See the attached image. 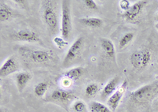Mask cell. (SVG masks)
<instances>
[{"instance_id":"obj_1","label":"cell","mask_w":158,"mask_h":112,"mask_svg":"<svg viewBox=\"0 0 158 112\" xmlns=\"http://www.w3.org/2000/svg\"><path fill=\"white\" fill-rule=\"evenodd\" d=\"M41 10L42 18L45 25L52 34H56L59 28V18L56 2L52 0L43 1Z\"/></svg>"},{"instance_id":"obj_2","label":"cell","mask_w":158,"mask_h":112,"mask_svg":"<svg viewBox=\"0 0 158 112\" xmlns=\"http://www.w3.org/2000/svg\"><path fill=\"white\" fill-rule=\"evenodd\" d=\"M158 93V82L139 88L131 93V98L137 103H144L153 99Z\"/></svg>"},{"instance_id":"obj_3","label":"cell","mask_w":158,"mask_h":112,"mask_svg":"<svg viewBox=\"0 0 158 112\" xmlns=\"http://www.w3.org/2000/svg\"><path fill=\"white\" fill-rule=\"evenodd\" d=\"M61 10V35L65 40H68L72 32L70 2L67 0L62 1Z\"/></svg>"},{"instance_id":"obj_4","label":"cell","mask_w":158,"mask_h":112,"mask_svg":"<svg viewBox=\"0 0 158 112\" xmlns=\"http://www.w3.org/2000/svg\"><path fill=\"white\" fill-rule=\"evenodd\" d=\"M152 60V53L149 49L144 48L133 52L131 56V62L135 69L141 70L149 66Z\"/></svg>"},{"instance_id":"obj_5","label":"cell","mask_w":158,"mask_h":112,"mask_svg":"<svg viewBox=\"0 0 158 112\" xmlns=\"http://www.w3.org/2000/svg\"><path fill=\"white\" fill-rule=\"evenodd\" d=\"M148 1H138L135 3L132 4L131 7L126 12H123L122 17L123 19L128 22H133L139 17V15L142 13V10L147 5Z\"/></svg>"},{"instance_id":"obj_6","label":"cell","mask_w":158,"mask_h":112,"mask_svg":"<svg viewBox=\"0 0 158 112\" xmlns=\"http://www.w3.org/2000/svg\"><path fill=\"white\" fill-rule=\"evenodd\" d=\"M11 39L15 41L28 42V43H40L41 41L37 33L29 29H23L13 33Z\"/></svg>"},{"instance_id":"obj_7","label":"cell","mask_w":158,"mask_h":112,"mask_svg":"<svg viewBox=\"0 0 158 112\" xmlns=\"http://www.w3.org/2000/svg\"><path fill=\"white\" fill-rule=\"evenodd\" d=\"M127 82L125 81L120 86H118L117 90L114 92L113 94L109 96L108 101H107V104H108V107L111 109L112 111H115L118 107V104L120 103L121 99H122L124 93L126 92L127 88Z\"/></svg>"},{"instance_id":"obj_8","label":"cell","mask_w":158,"mask_h":112,"mask_svg":"<svg viewBox=\"0 0 158 112\" xmlns=\"http://www.w3.org/2000/svg\"><path fill=\"white\" fill-rule=\"evenodd\" d=\"M83 37H78L67 51V54L65 56L63 60V66H67L70 62L74 61L77 55L79 54L80 51H81L83 46Z\"/></svg>"},{"instance_id":"obj_9","label":"cell","mask_w":158,"mask_h":112,"mask_svg":"<svg viewBox=\"0 0 158 112\" xmlns=\"http://www.w3.org/2000/svg\"><path fill=\"white\" fill-rule=\"evenodd\" d=\"M18 66L17 60L14 57H10L5 60L3 64L0 67V76L1 78H5L18 71Z\"/></svg>"},{"instance_id":"obj_10","label":"cell","mask_w":158,"mask_h":112,"mask_svg":"<svg viewBox=\"0 0 158 112\" xmlns=\"http://www.w3.org/2000/svg\"><path fill=\"white\" fill-rule=\"evenodd\" d=\"M73 98H74V95L71 92L62 90V89H57V90L53 91L50 96L51 100L61 102V103L70 101Z\"/></svg>"},{"instance_id":"obj_11","label":"cell","mask_w":158,"mask_h":112,"mask_svg":"<svg viewBox=\"0 0 158 112\" xmlns=\"http://www.w3.org/2000/svg\"><path fill=\"white\" fill-rule=\"evenodd\" d=\"M52 57V53L45 50H37L32 51L30 54V58L37 63H43L51 60Z\"/></svg>"},{"instance_id":"obj_12","label":"cell","mask_w":158,"mask_h":112,"mask_svg":"<svg viewBox=\"0 0 158 112\" xmlns=\"http://www.w3.org/2000/svg\"><path fill=\"white\" fill-rule=\"evenodd\" d=\"M118 82H119L118 77H115L110 82H108L106 84V85L104 86V89H103L102 93H101V97L106 98L108 97V96H111L118 89L117 87H118Z\"/></svg>"},{"instance_id":"obj_13","label":"cell","mask_w":158,"mask_h":112,"mask_svg":"<svg viewBox=\"0 0 158 112\" xmlns=\"http://www.w3.org/2000/svg\"><path fill=\"white\" fill-rule=\"evenodd\" d=\"M101 46L104 52L105 53L108 58H115V49L114 43L111 40L107 38L101 39Z\"/></svg>"},{"instance_id":"obj_14","label":"cell","mask_w":158,"mask_h":112,"mask_svg":"<svg viewBox=\"0 0 158 112\" xmlns=\"http://www.w3.org/2000/svg\"><path fill=\"white\" fill-rule=\"evenodd\" d=\"M31 78L32 77H31L30 74L28 72H20L17 74L15 79H16L17 87H18V91L20 92H22L25 89L27 84L31 80Z\"/></svg>"},{"instance_id":"obj_15","label":"cell","mask_w":158,"mask_h":112,"mask_svg":"<svg viewBox=\"0 0 158 112\" xmlns=\"http://www.w3.org/2000/svg\"><path fill=\"white\" fill-rule=\"evenodd\" d=\"M0 3V22H7L11 18H13L14 11L6 2L1 1Z\"/></svg>"},{"instance_id":"obj_16","label":"cell","mask_w":158,"mask_h":112,"mask_svg":"<svg viewBox=\"0 0 158 112\" xmlns=\"http://www.w3.org/2000/svg\"><path fill=\"white\" fill-rule=\"evenodd\" d=\"M79 22L84 26L94 29L101 27L103 25V21L99 18H82L79 19Z\"/></svg>"},{"instance_id":"obj_17","label":"cell","mask_w":158,"mask_h":112,"mask_svg":"<svg viewBox=\"0 0 158 112\" xmlns=\"http://www.w3.org/2000/svg\"><path fill=\"white\" fill-rule=\"evenodd\" d=\"M84 70L81 67H75V68H72L69 70L66 73H64V77L66 78L72 80V81H76L81 78V75L83 74Z\"/></svg>"},{"instance_id":"obj_18","label":"cell","mask_w":158,"mask_h":112,"mask_svg":"<svg viewBox=\"0 0 158 112\" xmlns=\"http://www.w3.org/2000/svg\"><path fill=\"white\" fill-rule=\"evenodd\" d=\"M89 108L91 112H113L109 107H107L106 105L97 101L91 102Z\"/></svg>"},{"instance_id":"obj_19","label":"cell","mask_w":158,"mask_h":112,"mask_svg":"<svg viewBox=\"0 0 158 112\" xmlns=\"http://www.w3.org/2000/svg\"><path fill=\"white\" fill-rule=\"evenodd\" d=\"M48 89V85L47 82H40L35 86L34 93L36 97H43Z\"/></svg>"},{"instance_id":"obj_20","label":"cell","mask_w":158,"mask_h":112,"mask_svg":"<svg viewBox=\"0 0 158 112\" xmlns=\"http://www.w3.org/2000/svg\"><path fill=\"white\" fill-rule=\"evenodd\" d=\"M134 34L133 33H125L123 36H122V38L119 40V43H118V47L120 49H123L127 47V46L132 41L134 38Z\"/></svg>"},{"instance_id":"obj_21","label":"cell","mask_w":158,"mask_h":112,"mask_svg":"<svg viewBox=\"0 0 158 112\" xmlns=\"http://www.w3.org/2000/svg\"><path fill=\"white\" fill-rule=\"evenodd\" d=\"M85 95L89 97H93L99 92V85L96 83L89 84L85 88Z\"/></svg>"},{"instance_id":"obj_22","label":"cell","mask_w":158,"mask_h":112,"mask_svg":"<svg viewBox=\"0 0 158 112\" xmlns=\"http://www.w3.org/2000/svg\"><path fill=\"white\" fill-rule=\"evenodd\" d=\"M73 110L74 112H88L86 104L82 100H76L73 103Z\"/></svg>"},{"instance_id":"obj_23","label":"cell","mask_w":158,"mask_h":112,"mask_svg":"<svg viewBox=\"0 0 158 112\" xmlns=\"http://www.w3.org/2000/svg\"><path fill=\"white\" fill-rule=\"evenodd\" d=\"M53 43L59 49H63V47H66L68 44V42H67V40H65V39L61 36H56L53 39Z\"/></svg>"},{"instance_id":"obj_24","label":"cell","mask_w":158,"mask_h":112,"mask_svg":"<svg viewBox=\"0 0 158 112\" xmlns=\"http://www.w3.org/2000/svg\"><path fill=\"white\" fill-rule=\"evenodd\" d=\"M83 2L88 9L91 10H98V6L94 0H85Z\"/></svg>"},{"instance_id":"obj_25","label":"cell","mask_w":158,"mask_h":112,"mask_svg":"<svg viewBox=\"0 0 158 112\" xmlns=\"http://www.w3.org/2000/svg\"><path fill=\"white\" fill-rule=\"evenodd\" d=\"M118 6H119V8L122 10L123 12H126L127 10L130 9L131 7V2L128 1V0H120L118 2Z\"/></svg>"},{"instance_id":"obj_26","label":"cell","mask_w":158,"mask_h":112,"mask_svg":"<svg viewBox=\"0 0 158 112\" xmlns=\"http://www.w3.org/2000/svg\"><path fill=\"white\" fill-rule=\"evenodd\" d=\"M15 2L19 5L20 6H22V7H25L26 4L28 3L27 1H25V0H15Z\"/></svg>"},{"instance_id":"obj_27","label":"cell","mask_w":158,"mask_h":112,"mask_svg":"<svg viewBox=\"0 0 158 112\" xmlns=\"http://www.w3.org/2000/svg\"><path fill=\"white\" fill-rule=\"evenodd\" d=\"M156 26V29H157V30H158V22H157V23H156V26Z\"/></svg>"},{"instance_id":"obj_28","label":"cell","mask_w":158,"mask_h":112,"mask_svg":"<svg viewBox=\"0 0 158 112\" xmlns=\"http://www.w3.org/2000/svg\"><path fill=\"white\" fill-rule=\"evenodd\" d=\"M156 19L158 21V13H157V14H156Z\"/></svg>"}]
</instances>
